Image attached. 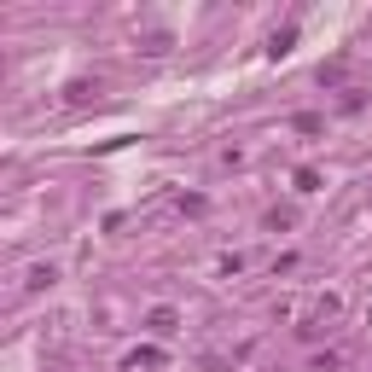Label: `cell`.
<instances>
[{"label":"cell","instance_id":"6da1fadb","mask_svg":"<svg viewBox=\"0 0 372 372\" xmlns=\"http://www.w3.org/2000/svg\"><path fill=\"white\" fill-rule=\"evenodd\" d=\"M46 285H53V268H46V262H41V268H30V279H23V291H46Z\"/></svg>","mask_w":372,"mask_h":372},{"label":"cell","instance_id":"7a4b0ae2","mask_svg":"<svg viewBox=\"0 0 372 372\" xmlns=\"http://www.w3.org/2000/svg\"><path fill=\"white\" fill-rule=\"evenodd\" d=\"M175 326H180V320H175V309H151V332H163V337H169Z\"/></svg>","mask_w":372,"mask_h":372},{"label":"cell","instance_id":"3957f363","mask_svg":"<svg viewBox=\"0 0 372 372\" xmlns=\"http://www.w3.org/2000/svg\"><path fill=\"white\" fill-rule=\"evenodd\" d=\"M291 128H297V134H320V128H326V116H314V111H302V116H297Z\"/></svg>","mask_w":372,"mask_h":372},{"label":"cell","instance_id":"277c9868","mask_svg":"<svg viewBox=\"0 0 372 372\" xmlns=\"http://www.w3.org/2000/svg\"><path fill=\"white\" fill-rule=\"evenodd\" d=\"M128 366H163V355H157V349H134Z\"/></svg>","mask_w":372,"mask_h":372},{"label":"cell","instance_id":"5b68a950","mask_svg":"<svg viewBox=\"0 0 372 372\" xmlns=\"http://www.w3.org/2000/svg\"><path fill=\"white\" fill-rule=\"evenodd\" d=\"M297 192H320V175L314 169H297Z\"/></svg>","mask_w":372,"mask_h":372}]
</instances>
